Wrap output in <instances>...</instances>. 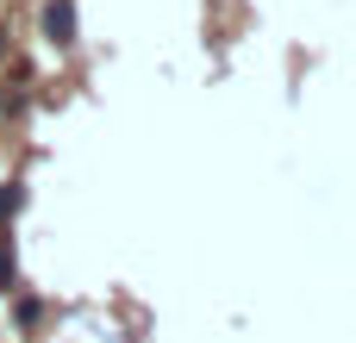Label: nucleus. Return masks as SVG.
Here are the masks:
<instances>
[{
    "label": "nucleus",
    "mask_w": 356,
    "mask_h": 343,
    "mask_svg": "<svg viewBox=\"0 0 356 343\" xmlns=\"http://www.w3.org/2000/svg\"><path fill=\"white\" fill-rule=\"evenodd\" d=\"M44 37L50 44H75V0H50L44 6Z\"/></svg>",
    "instance_id": "nucleus-1"
},
{
    "label": "nucleus",
    "mask_w": 356,
    "mask_h": 343,
    "mask_svg": "<svg viewBox=\"0 0 356 343\" xmlns=\"http://www.w3.org/2000/svg\"><path fill=\"white\" fill-rule=\"evenodd\" d=\"M6 281H13V244L0 237V287H6Z\"/></svg>",
    "instance_id": "nucleus-2"
}]
</instances>
